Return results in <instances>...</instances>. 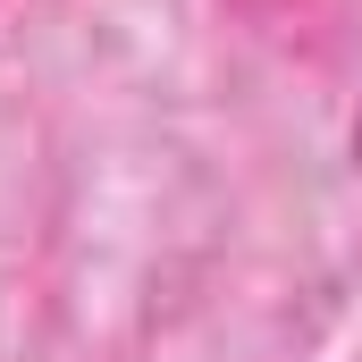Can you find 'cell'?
Returning a JSON list of instances; mask_svg holds the SVG:
<instances>
[{
  "label": "cell",
  "instance_id": "6da1fadb",
  "mask_svg": "<svg viewBox=\"0 0 362 362\" xmlns=\"http://www.w3.org/2000/svg\"><path fill=\"white\" fill-rule=\"evenodd\" d=\"M354 160H362V110H354Z\"/></svg>",
  "mask_w": 362,
  "mask_h": 362
}]
</instances>
